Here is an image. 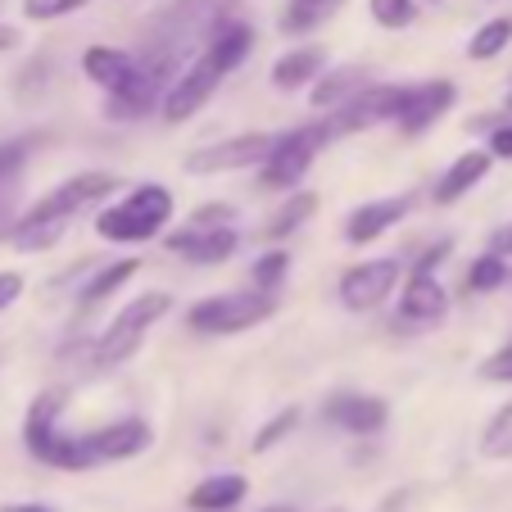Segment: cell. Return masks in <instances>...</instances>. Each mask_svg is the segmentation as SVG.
<instances>
[{
	"label": "cell",
	"instance_id": "1",
	"mask_svg": "<svg viewBox=\"0 0 512 512\" xmlns=\"http://www.w3.org/2000/svg\"><path fill=\"white\" fill-rule=\"evenodd\" d=\"M254 50V28L245 19H232L223 23V28L213 32V37H204L200 55L191 59V64L182 68V78L173 82V91H168L164 100V123H186V118H195L204 105L213 100V91L227 82V73H236V68L250 59Z\"/></svg>",
	"mask_w": 512,
	"mask_h": 512
},
{
	"label": "cell",
	"instance_id": "2",
	"mask_svg": "<svg viewBox=\"0 0 512 512\" xmlns=\"http://www.w3.org/2000/svg\"><path fill=\"white\" fill-rule=\"evenodd\" d=\"M114 186H118V177H109V173H78V177H68V182H59L55 191H46L19 223L10 227L14 250H23V254L50 250V245L68 232V223H73L82 209L109 200Z\"/></svg>",
	"mask_w": 512,
	"mask_h": 512
},
{
	"label": "cell",
	"instance_id": "3",
	"mask_svg": "<svg viewBox=\"0 0 512 512\" xmlns=\"http://www.w3.org/2000/svg\"><path fill=\"white\" fill-rule=\"evenodd\" d=\"M177 78H182L177 41H159V46L136 50V73L118 91H105V118L109 123H141L145 114L164 109Z\"/></svg>",
	"mask_w": 512,
	"mask_h": 512
},
{
	"label": "cell",
	"instance_id": "4",
	"mask_svg": "<svg viewBox=\"0 0 512 512\" xmlns=\"http://www.w3.org/2000/svg\"><path fill=\"white\" fill-rule=\"evenodd\" d=\"M173 191L164 182H141L123 195V200L105 204L96 213V236L109 245H141V241H159L164 227L173 223Z\"/></svg>",
	"mask_w": 512,
	"mask_h": 512
},
{
	"label": "cell",
	"instance_id": "5",
	"mask_svg": "<svg viewBox=\"0 0 512 512\" xmlns=\"http://www.w3.org/2000/svg\"><path fill=\"white\" fill-rule=\"evenodd\" d=\"M64 399H68L64 390H41V395L32 399L28 417H23V445H28V454L37 458V463L55 467V472H87V467H96L87 440H82V435H68L64 426H59Z\"/></svg>",
	"mask_w": 512,
	"mask_h": 512
},
{
	"label": "cell",
	"instance_id": "6",
	"mask_svg": "<svg viewBox=\"0 0 512 512\" xmlns=\"http://www.w3.org/2000/svg\"><path fill=\"white\" fill-rule=\"evenodd\" d=\"M173 313V295L168 290H145L136 300H127L123 309L109 318V327L91 340V368H123L127 358L141 354L145 336Z\"/></svg>",
	"mask_w": 512,
	"mask_h": 512
},
{
	"label": "cell",
	"instance_id": "7",
	"mask_svg": "<svg viewBox=\"0 0 512 512\" xmlns=\"http://www.w3.org/2000/svg\"><path fill=\"white\" fill-rule=\"evenodd\" d=\"M277 313V295L272 290H223V295H209V300L191 304L186 309V327L195 336H241L254 331L259 322H268Z\"/></svg>",
	"mask_w": 512,
	"mask_h": 512
},
{
	"label": "cell",
	"instance_id": "8",
	"mask_svg": "<svg viewBox=\"0 0 512 512\" xmlns=\"http://www.w3.org/2000/svg\"><path fill=\"white\" fill-rule=\"evenodd\" d=\"M327 141H336L327 118L300 123V127H290V132H277V145H272L268 159L259 164V182L268 186V191H295V186L304 182V173L313 168V159L327 150Z\"/></svg>",
	"mask_w": 512,
	"mask_h": 512
},
{
	"label": "cell",
	"instance_id": "9",
	"mask_svg": "<svg viewBox=\"0 0 512 512\" xmlns=\"http://www.w3.org/2000/svg\"><path fill=\"white\" fill-rule=\"evenodd\" d=\"M399 281H404V263L399 259H363L340 272L336 295L349 313H377L399 290Z\"/></svg>",
	"mask_w": 512,
	"mask_h": 512
},
{
	"label": "cell",
	"instance_id": "10",
	"mask_svg": "<svg viewBox=\"0 0 512 512\" xmlns=\"http://www.w3.org/2000/svg\"><path fill=\"white\" fill-rule=\"evenodd\" d=\"M272 145H277V132H241V136H227V141H218V145L191 150V155L182 159V168L195 177L241 173V168H259L263 159H268Z\"/></svg>",
	"mask_w": 512,
	"mask_h": 512
},
{
	"label": "cell",
	"instance_id": "11",
	"mask_svg": "<svg viewBox=\"0 0 512 512\" xmlns=\"http://www.w3.org/2000/svg\"><path fill=\"white\" fill-rule=\"evenodd\" d=\"M449 318V295L440 286L435 272H417L408 268V277L399 281V304H395V318L390 327L395 331H426V327H440Z\"/></svg>",
	"mask_w": 512,
	"mask_h": 512
},
{
	"label": "cell",
	"instance_id": "12",
	"mask_svg": "<svg viewBox=\"0 0 512 512\" xmlns=\"http://www.w3.org/2000/svg\"><path fill=\"white\" fill-rule=\"evenodd\" d=\"M399 96H404V87H395V82H368V87L358 91V96H349L345 105L327 114L331 136L372 132V127H381V123H395Z\"/></svg>",
	"mask_w": 512,
	"mask_h": 512
},
{
	"label": "cell",
	"instance_id": "13",
	"mask_svg": "<svg viewBox=\"0 0 512 512\" xmlns=\"http://www.w3.org/2000/svg\"><path fill=\"white\" fill-rule=\"evenodd\" d=\"M458 100V87L449 78H431V82H413V87H404V96H399V114H395V127L404 136H422L426 127H435L440 118L454 109Z\"/></svg>",
	"mask_w": 512,
	"mask_h": 512
},
{
	"label": "cell",
	"instance_id": "14",
	"mask_svg": "<svg viewBox=\"0 0 512 512\" xmlns=\"http://www.w3.org/2000/svg\"><path fill=\"white\" fill-rule=\"evenodd\" d=\"M168 254H177V259L195 263V268H218V263H227L236 254V245H241V232H236L232 223L227 227H177V232L164 236Z\"/></svg>",
	"mask_w": 512,
	"mask_h": 512
},
{
	"label": "cell",
	"instance_id": "15",
	"mask_svg": "<svg viewBox=\"0 0 512 512\" xmlns=\"http://www.w3.org/2000/svg\"><path fill=\"white\" fill-rule=\"evenodd\" d=\"M322 417L331 426H340L345 435H381L390 422V404L381 395H368V390H336V395L322 404Z\"/></svg>",
	"mask_w": 512,
	"mask_h": 512
},
{
	"label": "cell",
	"instance_id": "16",
	"mask_svg": "<svg viewBox=\"0 0 512 512\" xmlns=\"http://www.w3.org/2000/svg\"><path fill=\"white\" fill-rule=\"evenodd\" d=\"M82 440H87V449H91L96 463H123V458L145 454L150 440H155V431H150L145 417L127 413V417H114V422L96 426V431H82Z\"/></svg>",
	"mask_w": 512,
	"mask_h": 512
},
{
	"label": "cell",
	"instance_id": "17",
	"mask_svg": "<svg viewBox=\"0 0 512 512\" xmlns=\"http://www.w3.org/2000/svg\"><path fill=\"white\" fill-rule=\"evenodd\" d=\"M408 209H413V195H381V200L358 204V209H349V218H345V241L349 245L381 241L390 227L404 223Z\"/></svg>",
	"mask_w": 512,
	"mask_h": 512
},
{
	"label": "cell",
	"instance_id": "18",
	"mask_svg": "<svg viewBox=\"0 0 512 512\" xmlns=\"http://www.w3.org/2000/svg\"><path fill=\"white\" fill-rule=\"evenodd\" d=\"M490 168H494L490 145H485V150H463V155H458L454 164L440 173V182L431 186V200L440 204V209H449V204H458L463 195H472L476 186L490 177Z\"/></svg>",
	"mask_w": 512,
	"mask_h": 512
},
{
	"label": "cell",
	"instance_id": "19",
	"mask_svg": "<svg viewBox=\"0 0 512 512\" xmlns=\"http://www.w3.org/2000/svg\"><path fill=\"white\" fill-rule=\"evenodd\" d=\"M327 68V50L322 46H290L286 55L272 64V87L277 91H304L322 78Z\"/></svg>",
	"mask_w": 512,
	"mask_h": 512
},
{
	"label": "cell",
	"instance_id": "20",
	"mask_svg": "<svg viewBox=\"0 0 512 512\" xmlns=\"http://www.w3.org/2000/svg\"><path fill=\"white\" fill-rule=\"evenodd\" d=\"M136 73V50H118V46H87L82 55V78L96 82L100 91H118L127 78Z\"/></svg>",
	"mask_w": 512,
	"mask_h": 512
},
{
	"label": "cell",
	"instance_id": "21",
	"mask_svg": "<svg viewBox=\"0 0 512 512\" xmlns=\"http://www.w3.org/2000/svg\"><path fill=\"white\" fill-rule=\"evenodd\" d=\"M250 494V485H245V476L236 472H218V476H204L200 485H195L191 494H186V508L191 512H232L236 503Z\"/></svg>",
	"mask_w": 512,
	"mask_h": 512
},
{
	"label": "cell",
	"instance_id": "22",
	"mask_svg": "<svg viewBox=\"0 0 512 512\" xmlns=\"http://www.w3.org/2000/svg\"><path fill=\"white\" fill-rule=\"evenodd\" d=\"M141 272V263L136 259H109L100 263L96 272H91V281L78 290V309H96V304H105L109 295H118V290L127 286V281Z\"/></svg>",
	"mask_w": 512,
	"mask_h": 512
},
{
	"label": "cell",
	"instance_id": "23",
	"mask_svg": "<svg viewBox=\"0 0 512 512\" xmlns=\"http://www.w3.org/2000/svg\"><path fill=\"white\" fill-rule=\"evenodd\" d=\"M363 87H368V73H363V68H336V73H322V78L313 82L309 100H313V109H327L331 114V109H340Z\"/></svg>",
	"mask_w": 512,
	"mask_h": 512
},
{
	"label": "cell",
	"instance_id": "24",
	"mask_svg": "<svg viewBox=\"0 0 512 512\" xmlns=\"http://www.w3.org/2000/svg\"><path fill=\"white\" fill-rule=\"evenodd\" d=\"M313 213H318V195H313V191H290L286 204H281V209L268 218L263 236H268V241H286L290 232H300V227L309 223Z\"/></svg>",
	"mask_w": 512,
	"mask_h": 512
},
{
	"label": "cell",
	"instance_id": "25",
	"mask_svg": "<svg viewBox=\"0 0 512 512\" xmlns=\"http://www.w3.org/2000/svg\"><path fill=\"white\" fill-rule=\"evenodd\" d=\"M336 10H340V0H286L277 28L286 32V37H304V32H313L318 23H327Z\"/></svg>",
	"mask_w": 512,
	"mask_h": 512
},
{
	"label": "cell",
	"instance_id": "26",
	"mask_svg": "<svg viewBox=\"0 0 512 512\" xmlns=\"http://www.w3.org/2000/svg\"><path fill=\"white\" fill-rule=\"evenodd\" d=\"M508 46H512V14H494V19H485L481 28L472 32V41H467V59L485 64V59H499Z\"/></svg>",
	"mask_w": 512,
	"mask_h": 512
},
{
	"label": "cell",
	"instance_id": "27",
	"mask_svg": "<svg viewBox=\"0 0 512 512\" xmlns=\"http://www.w3.org/2000/svg\"><path fill=\"white\" fill-rule=\"evenodd\" d=\"M481 458H490V463H508V458H512V399L490 417V422H485Z\"/></svg>",
	"mask_w": 512,
	"mask_h": 512
},
{
	"label": "cell",
	"instance_id": "28",
	"mask_svg": "<svg viewBox=\"0 0 512 512\" xmlns=\"http://www.w3.org/2000/svg\"><path fill=\"white\" fill-rule=\"evenodd\" d=\"M508 281H512L508 259L494 250H485L481 259H472V268H467V290H472V295H490V290L508 286Z\"/></svg>",
	"mask_w": 512,
	"mask_h": 512
},
{
	"label": "cell",
	"instance_id": "29",
	"mask_svg": "<svg viewBox=\"0 0 512 512\" xmlns=\"http://www.w3.org/2000/svg\"><path fill=\"white\" fill-rule=\"evenodd\" d=\"M290 277V254L286 250H268V254H259V259H254V268H250V281L259 290H272V295H277L281 290V281Z\"/></svg>",
	"mask_w": 512,
	"mask_h": 512
},
{
	"label": "cell",
	"instance_id": "30",
	"mask_svg": "<svg viewBox=\"0 0 512 512\" xmlns=\"http://www.w3.org/2000/svg\"><path fill=\"white\" fill-rule=\"evenodd\" d=\"M417 10H422V0H368V14L390 32L408 28L417 19Z\"/></svg>",
	"mask_w": 512,
	"mask_h": 512
},
{
	"label": "cell",
	"instance_id": "31",
	"mask_svg": "<svg viewBox=\"0 0 512 512\" xmlns=\"http://www.w3.org/2000/svg\"><path fill=\"white\" fill-rule=\"evenodd\" d=\"M295 426H300V408L290 404V408H281V413L272 417V422L263 426L259 435H254V440H250V449H254V454H268V449H277L281 440H286V435L295 431Z\"/></svg>",
	"mask_w": 512,
	"mask_h": 512
},
{
	"label": "cell",
	"instance_id": "32",
	"mask_svg": "<svg viewBox=\"0 0 512 512\" xmlns=\"http://www.w3.org/2000/svg\"><path fill=\"white\" fill-rule=\"evenodd\" d=\"M91 0H23V19L32 23H55V19H68V14L87 10Z\"/></svg>",
	"mask_w": 512,
	"mask_h": 512
},
{
	"label": "cell",
	"instance_id": "33",
	"mask_svg": "<svg viewBox=\"0 0 512 512\" xmlns=\"http://www.w3.org/2000/svg\"><path fill=\"white\" fill-rule=\"evenodd\" d=\"M32 155V136H19V141H0V186L10 182Z\"/></svg>",
	"mask_w": 512,
	"mask_h": 512
},
{
	"label": "cell",
	"instance_id": "34",
	"mask_svg": "<svg viewBox=\"0 0 512 512\" xmlns=\"http://www.w3.org/2000/svg\"><path fill=\"white\" fill-rule=\"evenodd\" d=\"M481 381H490V386H512V340L508 345H499L481 363Z\"/></svg>",
	"mask_w": 512,
	"mask_h": 512
},
{
	"label": "cell",
	"instance_id": "35",
	"mask_svg": "<svg viewBox=\"0 0 512 512\" xmlns=\"http://www.w3.org/2000/svg\"><path fill=\"white\" fill-rule=\"evenodd\" d=\"M186 223H195V227H227V223H236V209H232V204L209 200V204H200Z\"/></svg>",
	"mask_w": 512,
	"mask_h": 512
},
{
	"label": "cell",
	"instance_id": "36",
	"mask_svg": "<svg viewBox=\"0 0 512 512\" xmlns=\"http://www.w3.org/2000/svg\"><path fill=\"white\" fill-rule=\"evenodd\" d=\"M449 254H454V241H449V236H440L435 245H426V250H422V259H413V268L417 272H435L440 263L449 259Z\"/></svg>",
	"mask_w": 512,
	"mask_h": 512
},
{
	"label": "cell",
	"instance_id": "37",
	"mask_svg": "<svg viewBox=\"0 0 512 512\" xmlns=\"http://www.w3.org/2000/svg\"><path fill=\"white\" fill-rule=\"evenodd\" d=\"M23 286H28V281H23V272H14V268H5V272H0V313H5V309H14V304H19Z\"/></svg>",
	"mask_w": 512,
	"mask_h": 512
},
{
	"label": "cell",
	"instance_id": "38",
	"mask_svg": "<svg viewBox=\"0 0 512 512\" xmlns=\"http://www.w3.org/2000/svg\"><path fill=\"white\" fill-rule=\"evenodd\" d=\"M490 155H494V159H512V118L494 123V132H490Z\"/></svg>",
	"mask_w": 512,
	"mask_h": 512
},
{
	"label": "cell",
	"instance_id": "39",
	"mask_svg": "<svg viewBox=\"0 0 512 512\" xmlns=\"http://www.w3.org/2000/svg\"><path fill=\"white\" fill-rule=\"evenodd\" d=\"M490 250H494V254H503V259H512V223H508V227H499V232L490 236Z\"/></svg>",
	"mask_w": 512,
	"mask_h": 512
},
{
	"label": "cell",
	"instance_id": "40",
	"mask_svg": "<svg viewBox=\"0 0 512 512\" xmlns=\"http://www.w3.org/2000/svg\"><path fill=\"white\" fill-rule=\"evenodd\" d=\"M19 46V28H10V23H0V50H14Z\"/></svg>",
	"mask_w": 512,
	"mask_h": 512
},
{
	"label": "cell",
	"instance_id": "41",
	"mask_svg": "<svg viewBox=\"0 0 512 512\" xmlns=\"http://www.w3.org/2000/svg\"><path fill=\"white\" fill-rule=\"evenodd\" d=\"M0 512H55V508H46V503H5Z\"/></svg>",
	"mask_w": 512,
	"mask_h": 512
},
{
	"label": "cell",
	"instance_id": "42",
	"mask_svg": "<svg viewBox=\"0 0 512 512\" xmlns=\"http://www.w3.org/2000/svg\"><path fill=\"white\" fill-rule=\"evenodd\" d=\"M263 512H295V508H286V503H272V508H263Z\"/></svg>",
	"mask_w": 512,
	"mask_h": 512
},
{
	"label": "cell",
	"instance_id": "43",
	"mask_svg": "<svg viewBox=\"0 0 512 512\" xmlns=\"http://www.w3.org/2000/svg\"><path fill=\"white\" fill-rule=\"evenodd\" d=\"M399 503H404V499H399V494H395V499H390V503H386V508H381V512H395Z\"/></svg>",
	"mask_w": 512,
	"mask_h": 512
},
{
	"label": "cell",
	"instance_id": "44",
	"mask_svg": "<svg viewBox=\"0 0 512 512\" xmlns=\"http://www.w3.org/2000/svg\"><path fill=\"white\" fill-rule=\"evenodd\" d=\"M503 109H508V114H512V87H508V100H503Z\"/></svg>",
	"mask_w": 512,
	"mask_h": 512
},
{
	"label": "cell",
	"instance_id": "45",
	"mask_svg": "<svg viewBox=\"0 0 512 512\" xmlns=\"http://www.w3.org/2000/svg\"><path fill=\"white\" fill-rule=\"evenodd\" d=\"M426 5H440V0H426Z\"/></svg>",
	"mask_w": 512,
	"mask_h": 512
},
{
	"label": "cell",
	"instance_id": "46",
	"mask_svg": "<svg viewBox=\"0 0 512 512\" xmlns=\"http://www.w3.org/2000/svg\"><path fill=\"white\" fill-rule=\"evenodd\" d=\"M331 512H340V508H331Z\"/></svg>",
	"mask_w": 512,
	"mask_h": 512
}]
</instances>
